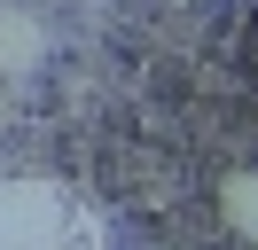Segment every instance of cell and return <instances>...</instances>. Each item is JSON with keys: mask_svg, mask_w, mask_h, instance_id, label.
Returning <instances> with one entry per match:
<instances>
[{"mask_svg": "<svg viewBox=\"0 0 258 250\" xmlns=\"http://www.w3.org/2000/svg\"><path fill=\"white\" fill-rule=\"evenodd\" d=\"M219 211H227V227H235L242 242H258V172H235V180L219 188Z\"/></svg>", "mask_w": 258, "mask_h": 250, "instance_id": "1", "label": "cell"}]
</instances>
